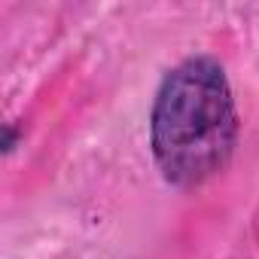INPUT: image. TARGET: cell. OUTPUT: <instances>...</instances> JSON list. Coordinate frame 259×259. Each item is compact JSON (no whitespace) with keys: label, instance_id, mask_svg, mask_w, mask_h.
<instances>
[{"label":"cell","instance_id":"obj_1","mask_svg":"<svg viewBox=\"0 0 259 259\" xmlns=\"http://www.w3.org/2000/svg\"><path fill=\"white\" fill-rule=\"evenodd\" d=\"M241 116L226 67L210 55L174 64L150 107V153L165 183L198 189L235 156Z\"/></svg>","mask_w":259,"mask_h":259},{"label":"cell","instance_id":"obj_2","mask_svg":"<svg viewBox=\"0 0 259 259\" xmlns=\"http://www.w3.org/2000/svg\"><path fill=\"white\" fill-rule=\"evenodd\" d=\"M16 144H19V132H16L13 122H7V128H4V153L10 156V153L16 150Z\"/></svg>","mask_w":259,"mask_h":259}]
</instances>
